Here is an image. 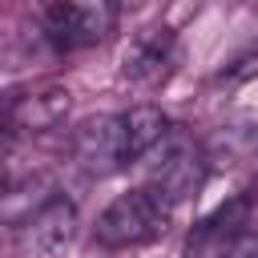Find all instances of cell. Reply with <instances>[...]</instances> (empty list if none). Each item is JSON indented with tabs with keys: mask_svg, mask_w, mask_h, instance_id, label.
I'll return each instance as SVG.
<instances>
[{
	"mask_svg": "<svg viewBox=\"0 0 258 258\" xmlns=\"http://www.w3.org/2000/svg\"><path fill=\"white\" fill-rule=\"evenodd\" d=\"M40 28L52 40V48H60V52L85 48V44H93L101 36L97 16L81 0H44L40 4Z\"/></svg>",
	"mask_w": 258,
	"mask_h": 258,
	"instance_id": "obj_7",
	"label": "cell"
},
{
	"mask_svg": "<svg viewBox=\"0 0 258 258\" xmlns=\"http://www.w3.org/2000/svg\"><path fill=\"white\" fill-rule=\"evenodd\" d=\"M145 4H153V0H113V8H121V12H141Z\"/></svg>",
	"mask_w": 258,
	"mask_h": 258,
	"instance_id": "obj_10",
	"label": "cell"
},
{
	"mask_svg": "<svg viewBox=\"0 0 258 258\" xmlns=\"http://www.w3.org/2000/svg\"><path fill=\"white\" fill-rule=\"evenodd\" d=\"M73 238H77V206L69 198H60V194L44 198L16 226V250H20V258H60Z\"/></svg>",
	"mask_w": 258,
	"mask_h": 258,
	"instance_id": "obj_3",
	"label": "cell"
},
{
	"mask_svg": "<svg viewBox=\"0 0 258 258\" xmlns=\"http://www.w3.org/2000/svg\"><path fill=\"white\" fill-rule=\"evenodd\" d=\"M169 218H173V206H169L157 189L137 185V189L117 194V198L101 210V218H97V226H93V238H97L101 246H109V250L149 246V242H157V238L169 230Z\"/></svg>",
	"mask_w": 258,
	"mask_h": 258,
	"instance_id": "obj_1",
	"label": "cell"
},
{
	"mask_svg": "<svg viewBox=\"0 0 258 258\" xmlns=\"http://www.w3.org/2000/svg\"><path fill=\"white\" fill-rule=\"evenodd\" d=\"M157 149H161V161L149 165V189H157L169 206H181V202L198 198V189L206 185V169H210L202 145L173 129Z\"/></svg>",
	"mask_w": 258,
	"mask_h": 258,
	"instance_id": "obj_2",
	"label": "cell"
},
{
	"mask_svg": "<svg viewBox=\"0 0 258 258\" xmlns=\"http://www.w3.org/2000/svg\"><path fill=\"white\" fill-rule=\"evenodd\" d=\"M73 109V93L64 85H36L28 93H16L4 109L8 117V129H20V133H48L56 125H64Z\"/></svg>",
	"mask_w": 258,
	"mask_h": 258,
	"instance_id": "obj_6",
	"label": "cell"
},
{
	"mask_svg": "<svg viewBox=\"0 0 258 258\" xmlns=\"http://www.w3.org/2000/svg\"><path fill=\"white\" fill-rule=\"evenodd\" d=\"M226 258H258V234H242V238L226 250Z\"/></svg>",
	"mask_w": 258,
	"mask_h": 258,
	"instance_id": "obj_9",
	"label": "cell"
},
{
	"mask_svg": "<svg viewBox=\"0 0 258 258\" xmlns=\"http://www.w3.org/2000/svg\"><path fill=\"white\" fill-rule=\"evenodd\" d=\"M73 157L89 177H109L125 165H133L129 141H125V121L113 113L89 117L77 133H73Z\"/></svg>",
	"mask_w": 258,
	"mask_h": 258,
	"instance_id": "obj_4",
	"label": "cell"
},
{
	"mask_svg": "<svg viewBox=\"0 0 258 258\" xmlns=\"http://www.w3.org/2000/svg\"><path fill=\"white\" fill-rule=\"evenodd\" d=\"M173 48H177V36L169 24L141 28L121 52V77L133 85H157L173 64Z\"/></svg>",
	"mask_w": 258,
	"mask_h": 258,
	"instance_id": "obj_5",
	"label": "cell"
},
{
	"mask_svg": "<svg viewBox=\"0 0 258 258\" xmlns=\"http://www.w3.org/2000/svg\"><path fill=\"white\" fill-rule=\"evenodd\" d=\"M121 121H125V141H129L133 161H141L145 153H153V149L173 133L169 117H165L157 105H137V109L121 113Z\"/></svg>",
	"mask_w": 258,
	"mask_h": 258,
	"instance_id": "obj_8",
	"label": "cell"
}]
</instances>
